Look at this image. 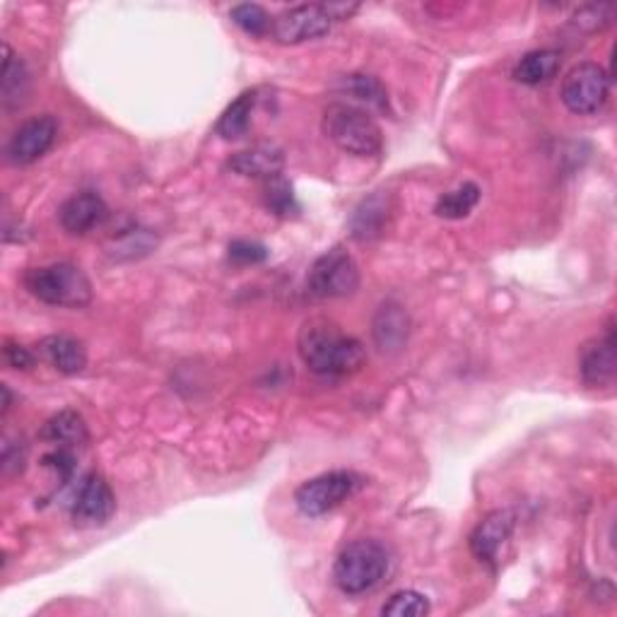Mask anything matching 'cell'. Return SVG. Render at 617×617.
<instances>
[{
  "instance_id": "3957f363",
  "label": "cell",
  "mask_w": 617,
  "mask_h": 617,
  "mask_svg": "<svg viewBox=\"0 0 617 617\" xmlns=\"http://www.w3.org/2000/svg\"><path fill=\"white\" fill-rule=\"evenodd\" d=\"M25 288L49 306L83 308L92 302V282L73 263H51L25 273Z\"/></svg>"
},
{
  "instance_id": "d6986e66",
  "label": "cell",
  "mask_w": 617,
  "mask_h": 617,
  "mask_svg": "<svg viewBox=\"0 0 617 617\" xmlns=\"http://www.w3.org/2000/svg\"><path fill=\"white\" fill-rule=\"evenodd\" d=\"M562 65V56L559 51L553 49H538V51H528L526 56H521L514 65V80L521 85H543L550 83L557 75Z\"/></svg>"
},
{
  "instance_id": "83f0119b",
  "label": "cell",
  "mask_w": 617,
  "mask_h": 617,
  "mask_svg": "<svg viewBox=\"0 0 617 617\" xmlns=\"http://www.w3.org/2000/svg\"><path fill=\"white\" fill-rule=\"evenodd\" d=\"M268 259V249L259 244V241L237 239L229 244V261L239 263V266H256Z\"/></svg>"
},
{
  "instance_id": "f546056e",
  "label": "cell",
  "mask_w": 617,
  "mask_h": 617,
  "mask_svg": "<svg viewBox=\"0 0 617 617\" xmlns=\"http://www.w3.org/2000/svg\"><path fill=\"white\" fill-rule=\"evenodd\" d=\"M25 463H27V449L25 444H15V442H10V439H5V444H3V476L10 478V476H17V473L25 470Z\"/></svg>"
},
{
  "instance_id": "5b68a950",
  "label": "cell",
  "mask_w": 617,
  "mask_h": 617,
  "mask_svg": "<svg viewBox=\"0 0 617 617\" xmlns=\"http://www.w3.org/2000/svg\"><path fill=\"white\" fill-rule=\"evenodd\" d=\"M367 478L355 470H330L302 482L294 492V504L304 516H324L343 506L365 488Z\"/></svg>"
},
{
  "instance_id": "8992f818",
  "label": "cell",
  "mask_w": 617,
  "mask_h": 617,
  "mask_svg": "<svg viewBox=\"0 0 617 617\" xmlns=\"http://www.w3.org/2000/svg\"><path fill=\"white\" fill-rule=\"evenodd\" d=\"M357 288V261L343 247H333L322 253L306 275V290L316 300H340V297L355 294Z\"/></svg>"
},
{
  "instance_id": "e0dca14e",
  "label": "cell",
  "mask_w": 617,
  "mask_h": 617,
  "mask_svg": "<svg viewBox=\"0 0 617 617\" xmlns=\"http://www.w3.org/2000/svg\"><path fill=\"white\" fill-rule=\"evenodd\" d=\"M374 340L383 352H395L407 343L411 333V318L399 302H386L374 316Z\"/></svg>"
},
{
  "instance_id": "7a4b0ae2",
  "label": "cell",
  "mask_w": 617,
  "mask_h": 617,
  "mask_svg": "<svg viewBox=\"0 0 617 617\" xmlns=\"http://www.w3.org/2000/svg\"><path fill=\"white\" fill-rule=\"evenodd\" d=\"M391 565L389 547L379 540L362 538L340 550L333 565V581L345 596H362L389 577Z\"/></svg>"
},
{
  "instance_id": "d6a6232c",
  "label": "cell",
  "mask_w": 617,
  "mask_h": 617,
  "mask_svg": "<svg viewBox=\"0 0 617 617\" xmlns=\"http://www.w3.org/2000/svg\"><path fill=\"white\" fill-rule=\"evenodd\" d=\"M10 407H13V395H10V389H8V386H3V417L8 415Z\"/></svg>"
},
{
  "instance_id": "5bb4252c",
  "label": "cell",
  "mask_w": 617,
  "mask_h": 617,
  "mask_svg": "<svg viewBox=\"0 0 617 617\" xmlns=\"http://www.w3.org/2000/svg\"><path fill=\"white\" fill-rule=\"evenodd\" d=\"M285 154L278 146L270 142H261L249 150H241L231 154L229 169L239 176H249V179H273V176L282 174Z\"/></svg>"
},
{
  "instance_id": "ffe728a7",
  "label": "cell",
  "mask_w": 617,
  "mask_h": 617,
  "mask_svg": "<svg viewBox=\"0 0 617 617\" xmlns=\"http://www.w3.org/2000/svg\"><path fill=\"white\" fill-rule=\"evenodd\" d=\"M41 439L63 449L83 446L87 442V425L83 420V415H77L75 411H61L43 425Z\"/></svg>"
},
{
  "instance_id": "d4e9b609",
  "label": "cell",
  "mask_w": 617,
  "mask_h": 617,
  "mask_svg": "<svg viewBox=\"0 0 617 617\" xmlns=\"http://www.w3.org/2000/svg\"><path fill=\"white\" fill-rule=\"evenodd\" d=\"M429 610H432V605H429V599L425 593H417V591H399L393 593V596L383 603L381 615H389V617H425Z\"/></svg>"
},
{
  "instance_id": "1f68e13d",
  "label": "cell",
  "mask_w": 617,
  "mask_h": 617,
  "mask_svg": "<svg viewBox=\"0 0 617 617\" xmlns=\"http://www.w3.org/2000/svg\"><path fill=\"white\" fill-rule=\"evenodd\" d=\"M326 8H328L330 17H333L336 22L338 20H350L360 10L357 3H352V5H348V3H326Z\"/></svg>"
},
{
  "instance_id": "9c48e42d",
  "label": "cell",
  "mask_w": 617,
  "mask_h": 617,
  "mask_svg": "<svg viewBox=\"0 0 617 617\" xmlns=\"http://www.w3.org/2000/svg\"><path fill=\"white\" fill-rule=\"evenodd\" d=\"M116 514V498L112 484L104 480L99 473H87L75 490L71 504L73 524L80 528H97L106 526Z\"/></svg>"
},
{
  "instance_id": "4fadbf2b",
  "label": "cell",
  "mask_w": 617,
  "mask_h": 617,
  "mask_svg": "<svg viewBox=\"0 0 617 617\" xmlns=\"http://www.w3.org/2000/svg\"><path fill=\"white\" fill-rule=\"evenodd\" d=\"M579 372L587 386H610L615 381L617 355H615L613 318L608 322V328H605V336L583 348Z\"/></svg>"
},
{
  "instance_id": "cb8c5ba5",
  "label": "cell",
  "mask_w": 617,
  "mask_h": 617,
  "mask_svg": "<svg viewBox=\"0 0 617 617\" xmlns=\"http://www.w3.org/2000/svg\"><path fill=\"white\" fill-rule=\"evenodd\" d=\"M229 17L241 32H247L249 37L263 39L273 32V17L268 15V10L256 5V3L235 5L229 10Z\"/></svg>"
},
{
  "instance_id": "ba28073f",
  "label": "cell",
  "mask_w": 617,
  "mask_h": 617,
  "mask_svg": "<svg viewBox=\"0 0 617 617\" xmlns=\"http://www.w3.org/2000/svg\"><path fill=\"white\" fill-rule=\"evenodd\" d=\"M333 17H330L326 3H306L285 10L282 15L273 20L275 41L285 43V47H297V43L314 41L324 37L333 27Z\"/></svg>"
},
{
  "instance_id": "f1b7e54d",
  "label": "cell",
  "mask_w": 617,
  "mask_h": 617,
  "mask_svg": "<svg viewBox=\"0 0 617 617\" xmlns=\"http://www.w3.org/2000/svg\"><path fill=\"white\" fill-rule=\"evenodd\" d=\"M41 463L47 468L56 470V476H59L61 482H68L71 476L75 473V454H73V449L56 446L53 451H49L47 456H43Z\"/></svg>"
},
{
  "instance_id": "8fae6325",
  "label": "cell",
  "mask_w": 617,
  "mask_h": 617,
  "mask_svg": "<svg viewBox=\"0 0 617 617\" xmlns=\"http://www.w3.org/2000/svg\"><path fill=\"white\" fill-rule=\"evenodd\" d=\"M514 526H516L514 512L509 509L490 512L476 528H473L470 540H468L470 553L494 569L500 565V555H502L504 545L509 543Z\"/></svg>"
},
{
  "instance_id": "277c9868",
  "label": "cell",
  "mask_w": 617,
  "mask_h": 617,
  "mask_svg": "<svg viewBox=\"0 0 617 617\" xmlns=\"http://www.w3.org/2000/svg\"><path fill=\"white\" fill-rule=\"evenodd\" d=\"M324 134L330 142L348 152L357 154V158H372V154L381 152L383 138L377 121L372 118L369 112L355 104L336 102L324 112Z\"/></svg>"
},
{
  "instance_id": "52a82bcc",
  "label": "cell",
  "mask_w": 617,
  "mask_h": 617,
  "mask_svg": "<svg viewBox=\"0 0 617 617\" xmlns=\"http://www.w3.org/2000/svg\"><path fill=\"white\" fill-rule=\"evenodd\" d=\"M610 97V73L599 63H579L562 80V102L571 114H599Z\"/></svg>"
},
{
  "instance_id": "44dd1931",
  "label": "cell",
  "mask_w": 617,
  "mask_h": 617,
  "mask_svg": "<svg viewBox=\"0 0 617 617\" xmlns=\"http://www.w3.org/2000/svg\"><path fill=\"white\" fill-rule=\"evenodd\" d=\"M259 102V92L256 90H247L241 92L235 102H231L223 116L217 121V136H223L225 140H239L249 134L251 126V116H253V106Z\"/></svg>"
},
{
  "instance_id": "6da1fadb",
  "label": "cell",
  "mask_w": 617,
  "mask_h": 617,
  "mask_svg": "<svg viewBox=\"0 0 617 617\" xmlns=\"http://www.w3.org/2000/svg\"><path fill=\"white\" fill-rule=\"evenodd\" d=\"M297 352L318 377H350L367 362L365 345L324 316H314L302 324Z\"/></svg>"
},
{
  "instance_id": "7c38bea8",
  "label": "cell",
  "mask_w": 617,
  "mask_h": 617,
  "mask_svg": "<svg viewBox=\"0 0 617 617\" xmlns=\"http://www.w3.org/2000/svg\"><path fill=\"white\" fill-rule=\"evenodd\" d=\"M106 217H109V207L104 203V198L92 191L71 196L59 211L61 227L73 237L90 235L92 229L102 227L106 223Z\"/></svg>"
},
{
  "instance_id": "7402d4cb",
  "label": "cell",
  "mask_w": 617,
  "mask_h": 617,
  "mask_svg": "<svg viewBox=\"0 0 617 617\" xmlns=\"http://www.w3.org/2000/svg\"><path fill=\"white\" fill-rule=\"evenodd\" d=\"M480 203V189L478 184H463L456 191H449L444 196H439V201L435 205L437 217L444 219H463L468 217L473 207Z\"/></svg>"
},
{
  "instance_id": "2e32d148",
  "label": "cell",
  "mask_w": 617,
  "mask_h": 617,
  "mask_svg": "<svg viewBox=\"0 0 617 617\" xmlns=\"http://www.w3.org/2000/svg\"><path fill=\"white\" fill-rule=\"evenodd\" d=\"M39 355L65 377H75L87 367V350L80 340L65 333L47 336L39 343Z\"/></svg>"
},
{
  "instance_id": "603a6c76",
  "label": "cell",
  "mask_w": 617,
  "mask_h": 617,
  "mask_svg": "<svg viewBox=\"0 0 617 617\" xmlns=\"http://www.w3.org/2000/svg\"><path fill=\"white\" fill-rule=\"evenodd\" d=\"M263 203H266L270 213L280 217H290L300 213V203H297L294 198L292 184L285 179L282 174L273 176V179H268L266 186H263Z\"/></svg>"
},
{
  "instance_id": "9a60e30c",
  "label": "cell",
  "mask_w": 617,
  "mask_h": 617,
  "mask_svg": "<svg viewBox=\"0 0 617 617\" xmlns=\"http://www.w3.org/2000/svg\"><path fill=\"white\" fill-rule=\"evenodd\" d=\"M391 217V198L381 191L365 198L350 217V235L357 241H374L383 235Z\"/></svg>"
},
{
  "instance_id": "4dcf8cb0",
  "label": "cell",
  "mask_w": 617,
  "mask_h": 617,
  "mask_svg": "<svg viewBox=\"0 0 617 617\" xmlns=\"http://www.w3.org/2000/svg\"><path fill=\"white\" fill-rule=\"evenodd\" d=\"M5 362H8V367H13V369H29L32 365H35V355L27 348H22V345H15V343H5Z\"/></svg>"
},
{
  "instance_id": "4316f807",
  "label": "cell",
  "mask_w": 617,
  "mask_h": 617,
  "mask_svg": "<svg viewBox=\"0 0 617 617\" xmlns=\"http://www.w3.org/2000/svg\"><path fill=\"white\" fill-rule=\"evenodd\" d=\"M613 15H615L613 5H587V8H581L579 13H575V17H571V25L579 29H587V32H599L610 25Z\"/></svg>"
},
{
  "instance_id": "ac0fdd59",
  "label": "cell",
  "mask_w": 617,
  "mask_h": 617,
  "mask_svg": "<svg viewBox=\"0 0 617 617\" xmlns=\"http://www.w3.org/2000/svg\"><path fill=\"white\" fill-rule=\"evenodd\" d=\"M29 95V73L27 65L20 61L13 47L3 43V68H0V102L3 109H20Z\"/></svg>"
},
{
  "instance_id": "30bf717a",
  "label": "cell",
  "mask_w": 617,
  "mask_h": 617,
  "mask_svg": "<svg viewBox=\"0 0 617 617\" xmlns=\"http://www.w3.org/2000/svg\"><path fill=\"white\" fill-rule=\"evenodd\" d=\"M59 121L51 114L35 116L22 124L8 142V160L13 164H32L43 158L56 142Z\"/></svg>"
},
{
  "instance_id": "484cf974",
  "label": "cell",
  "mask_w": 617,
  "mask_h": 617,
  "mask_svg": "<svg viewBox=\"0 0 617 617\" xmlns=\"http://www.w3.org/2000/svg\"><path fill=\"white\" fill-rule=\"evenodd\" d=\"M343 90L352 97L362 99L377 109H389V97H386L383 85L377 80V77L369 75H345L343 77Z\"/></svg>"
}]
</instances>
